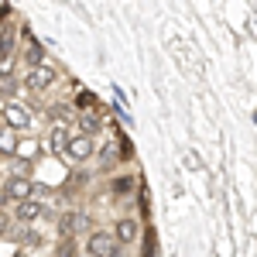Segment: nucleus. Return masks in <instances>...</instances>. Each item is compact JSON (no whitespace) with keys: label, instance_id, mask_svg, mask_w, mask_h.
Wrapping results in <instances>:
<instances>
[{"label":"nucleus","instance_id":"f257e3e1","mask_svg":"<svg viewBox=\"0 0 257 257\" xmlns=\"http://www.w3.org/2000/svg\"><path fill=\"white\" fill-rule=\"evenodd\" d=\"M0 189H4V196L11 199L14 206H18V202H24V199H38V185H35L28 175H11V178H4V185H0Z\"/></svg>","mask_w":257,"mask_h":257},{"label":"nucleus","instance_id":"f03ea898","mask_svg":"<svg viewBox=\"0 0 257 257\" xmlns=\"http://www.w3.org/2000/svg\"><path fill=\"white\" fill-rule=\"evenodd\" d=\"M120 247H123V243H120L113 233H106V230H93L89 240H86V250L93 257H123Z\"/></svg>","mask_w":257,"mask_h":257},{"label":"nucleus","instance_id":"7ed1b4c3","mask_svg":"<svg viewBox=\"0 0 257 257\" xmlns=\"http://www.w3.org/2000/svg\"><path fill=\"white\" fill-rule=\"evenodd\" d=\"M0 120H4L11 131H24V127H31V113H28V106H21V103H14V99H7V103H4Z\"/></svg>","mask_w":257,"mask_h":257},{"label":"nucleus","instance_id":"20e7f679","mask_svg":"<svg viewBox=\"0 0 257 257\" xmlns=\"http://www.w3.org/2000/svg\"><path fill=\"white\" fill-rule=\"evenodd\" d=\"M55 82H59V72H55L52 65H35V69H28V76H24V86L35 89V93L48 89V86H55Z\"/></svg>","mask_w":257,"mask_h":257},{"label":"nucleus","instance_id":"39448f33","mask_svg":"<svg viewBox=\"0 0 257 257\" xmlns=\"http://www.w3.org/2000/svg\"><path fill=\"white\" fill-rule=\"evenodd\" d=\"M93 151H96V138H93V134H72V141H69V151H65V155H69V158L72 161H89L93 158Z\"/></svg>","mask_w":257,"mask_h":257},{"label":"nucleus","instance_id":"423d86ee","mask_svg":"<svg viewBox=\"0 0 257 257\" xmlns=\"http://www.w3.org/2000/svg\"><path fill=\"white\" fill-rule=\"evenodd\" d=\"M41 216H45V206H41L38 199H24V202L14 206V219H18V226H35Z\"/></svg>","mask_w":257,"mask_h":257},{"label":"nucleus","instance_id":"0eeeda50","mask_svg":"<svg viewBox=\"0 0 257 257\" xmlns=\"http://www.w3.org/2000/svg\"><path fill=\"white\" fill-rule=\"evenodd\" d=\"M69 141H72V131L62 127V123H52V131H48V151L52 155H65L69 151Z\"/></svg>","mask_w":257,"mask_h":257},{"label":"nucleus","instance_id":"6e6552de","mask_svg":"<svg viewBox=\"0 0 257 257\" xmlns=\"http://www.w3.org/2000/svg\"><path fill=\"white\" fill-rule=\"evenodd\" d=\"M113 237L120 240V243H134V240L141 237V226L134 216H120L117 223H113Z\"/></svg>","mask_w":257,"mask_h":257},{"label":"nucleus","instance_id":"1a4fd4ad","mask_svg":"<svg viewBox=\"0 0 257 257\" xmlns=\"http://www.w3.org/2000/svg\"><path fill=\"white\" fill-rule=\"evenodd\" d=\"M82 223H89L82 213H72V209H69V213H62V216H59V233H62V240H72V233L79 230Z\"/></svg>","mask_w":257,"mask_h":257},{"label":"nucleus","instance_id":"9d476101","mask_svg":"<svg viewBox=\"0 0 257 257\" xmlns=\"http://www.w3.org/2000/svg\"><path fill=\"white\" fill-rule=\"evenodd\" d=\"M18 144H21V141L14 138V131L0 120V155H7V158H11V155H18Z\"/></svg>","mask_w":257,"mask_h":257},{"label":"nucleus","instance_id":"9b49d317","mask_svg":"<svg viewBox=\"0 0 257 257\" xmlns=\"http://www.w3.org/2000/svg\"><path fill=\"white\" fill-rule=\"evenodd\" d=\"M14 237L21 240V247L28 250V247H41V233L35 230V226H18L14 230Z\"/></svg>","mask_w":257,"mask_h":257},{"label":"nucleus","instance_id":"f8f14e48","mask_svg":"<svg viewBox=\"0 0 257 257\" xmlns=\"http://www.w3.org/2000/svg\"><path fill=\"white\" fill-rule=\"evenodd\" d=\"M24 59H28V69H35V65H45V59H41V45L35 38L28 41V48H24Z\"/></svg>","mask_w":257,"mask_h":257},{"label":"nucleus","instance_id":"ddd939ff","mask_svg":"<svg viewBox=\"0 0 257 257\" xmlns=\"http://www.w3.org/2000/svg\"><path fill=\"white\" fill-rule=\"evenodd\" d=\"M117 141H106V144H103V151H99V168H110V165H113V161H117Z\"/></svg>","mask_w":257,"mask_h":257},{"label":"nucleus","instance_id":"4468645a","mask_svg":"<svg viewBox=\"0 0 257 257\" xmlns=\"http://www.w3.org/2000/svg\"><path fill=\"white\" fill-rule=\"evenodd\" d=\"M79 131L82 134H96L99 131V117H93V113H79Z\"/></svg>","mask_w":257,"mask_h":257},{"label":"nucleus","instance_id":"2eb2a0df","mask_svg":"<svg viewBox=\"0 0 257 257\" xmlns=\"http://www.w3.org/2000/svg\"><path fill=\"white\" fill-rule=\"evenodd\" d=\"M35 155H38V144H35V141H21V144H18V158L35 161Z\"/></svg>","mask_w":257,"mask_h":257},{"label":"nucleus","instance_id":"dca6fc26","mask_svg":"<svg viewBox=\"0 0 257 257\" xmlns=\"http://www.w3.org/2000/svg\"><path fill=\"white\" fill-rule=\"evenodd\" d=\"M11 76H14V55L0 59V82H11Z\"/></svg>","mask_w":257,"mask_h":257},{"label":"nucleus","instance_id":"f3484780","mask_svg":"<svg viewBox=\"0 0 257 257\" xmlns=\"http://www.w3.org/2000/svg\"><path fill=\"white\" fill-rule=\"evenodd\" d=\"M55 257H76V240H62Z\"/></svg>","mask_w":257,"mask_h":257},{"label":"nucleus","instance_id":"a211bd4d","mask_svg":"<svg viewBox=\"0 0 257 257\" xmlns=\"http://www.w3.org/2000/svg\"><path fill=\"white\" fill-rule=\"evenodd\" d=\"M4 237H14V226H11L7 213H0V240H4Z\"/></svg>","mask_w":257,"mask_h":257},{"label":"nucleus","instance_id":"6ab92c4d","mask_svg":"<svg viewBox=\"0 0 257 257\" xmlns=\"http://www.w3.org/2000/svg\"><path fill=\"white\" fill-rule=\"evenodd\" d=\"M127 189H131V178H117L113 182V192H127Z\"/></svg>","mask_w":257,"mask_h":257}]
</instances>
